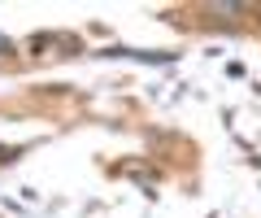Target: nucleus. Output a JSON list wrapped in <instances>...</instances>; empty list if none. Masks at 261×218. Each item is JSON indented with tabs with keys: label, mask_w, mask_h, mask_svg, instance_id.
I'll return each instance as SVG.
<instances>
[{
	"label": "nucleus",
	"mask_w": 261,
	"mask_h": 218,
	"mask_svg": "<svg viewBox=\"0 0 261 218\" xmlns=\"http://www.w3.org/2000/svg\"><path fill=\"white\" fill-rule=\"evenodd\" d=\"M9 53H13V44H9L5 35H0V57H9Z\"/></svg>",
	"instance_id": "obj_1"
}]
</instances>
